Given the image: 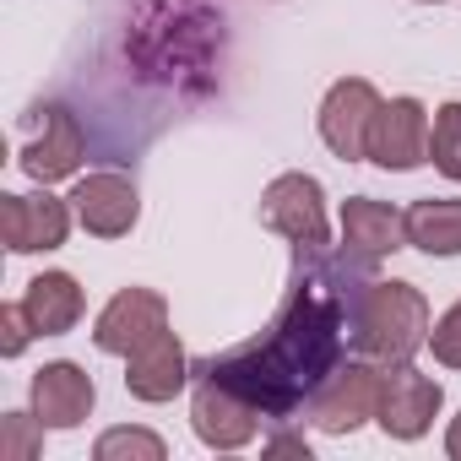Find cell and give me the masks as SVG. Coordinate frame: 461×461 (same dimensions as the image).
<instances>
[{"mask_svg": "<svg viewBox=\"0 0 461 461\" xmlns=\"http://www.w3.org/2000/svg\"><path fill=\"white\" fill-rule=\"evenodd\" d=\"M380 380H385V364L375 358H342L321 391L310 396V423L321 434H358L375 412H380Z\"/></svg>", "mask_w": 461, "mask_h": 461, "instance_id": "obj_4", "label": "cell"}, {"mask_svg": "<svg viewBox=\"0 0 461 461\" xmlns=\"http://www.w3.org/2000/svg\"><path fill=\"white\" fill-rule=\"evenodd\" d=\"M33 456H44L39 412H6L0 418V461H33Z\"/></svg>", "mask_w": 461, "mask_h": 461, "instance_id": "obj_20", "label": "cell"}, {"mask_svg": "<svg viewBox=\"0 0 461 461\" xmlns=\"http://www.w3.org/2000/svg\"><path fill=\"white\" fill-rule=\"evenodd\" d=\"M445 456L450 461H461V412L450 418V429H445Z\"/></svg>", "mask_w": 461, "mask_h": 461, "instance_id": "obj_24", "label": "cell"}, {"mask_svg": "<svg viewBox=\"0 0 461 461\" xmlns=\"http://www.w3.org/2000/svg\"><path fill=\"white\" fill-rule=\"evenodd\" d=\"M429 163L461 185V104H439L434 109V131H429Z\"/></svg>", "mask_w": 461, "mask_h": 461, "instance_id": "obj_18", "label": "cell"}, {"mask_svg": "<svg viewBox=\"0 0 461 461\" xmlns=\"http://www.w3.org/2000/svg\"><path fill=\"white\" fill-rule=\"evenodd\" d=\"M407 245L434 256V261H456L461 256V195H429L407 206Z\"/></svg>", "mask_w": 461, "mask_h": 461, "instance_id": "obj_17", "label": "cell"}, {"mask_svg": "<svg viewBox=\"0 0 461 461\" xmlns=\"http://www.w3.org/2000/svg\"><path fill=\"white\" fill-rule=\"evenodd\" d=\"M261 423H267V412H261L250 396H240L234 385H222V380H212V375L195 369L190 429H195V439H201L206 450H245V445L261 434Z\"/></svg>", "mask_w": 461, "mask_h": 461, "instance_id": "obj_5", "label": "cell"}, {"mask_svg": "<svg viewBox=\"0 0 461 461\" xmlns=\"http://www.w3.org/2000/svg\"><path fill=\"white\" fill-rule=\"evenodd\" d=\"M39 337V326L28 321L23 299L17 304H0V358H23V348Z\"/></svg>", "mask_w": 461, "mask_h": 461, "instance_id": "obj_22", "label": "cell"}, {"mask_svg": "<svg viewBox=\"0 0 461 461\" xmlns=\"http://www.w3.org/2000/svg\"><path fill=\"white\" fill-rule=\"evenodd\" d=\"M267 456H299V461H310V445L294 439V434H272L267 439Z\"/></svg>", "mask_w": 461, "mask_h": 461, "instance_id": "obj_23", "label": "cell"}, {"mask_svg": "<svg viewBox=\"0 0 461 461\" xmlns=\"http://www.w3.org/2000/svg\"><path fill=\"white\" fill-rule=\"evenodd\" d=\"M163 326H168V299L158 288H120L93 321V348L109 358H125Z\"/></svg>", "mask_w": 461, "mask_h": 461, "instance_id": "obj_11", "label": "cell"}, {"mask_svg": "<svg viewBox=\"0 0 461 461\" xmlns=\"http://www.w3.org/2000/svg\"><path fill=\"white\" fill-rule=\"evenodd\" d=\"M429 131L434 114L418 98H385L369 125V163L385 174H412L418 163H429Z\"/></svg>", "mask_w": 461, "mask_h": 461, "instance_id": "obj_8", "label": "cell"}, {"mask_svg": "<svg viewBox=\"0 0 461 461\" xmlns=\"http://www.w3.org/2000/svg\"><path fill=\"white\" fill-rule=\"evenodd\" d=\"M71 201L60 195H0V240H6L12 256H44L60 250L71 234Z\"/></svg>", "mask_w": 461, "mask_h": 461, "instance_id": "obj_10", "label": "cell"}, {"mask_svg": "<svg viewBox=\"0 0 461 461\" xmlns=\"http://www.w3.org/2000/svg\"><path fill=\"white\" fill-rule=\"evenodd\" d=\"M429 353H434V364H445V369H461V299L429 326Z\"/></svg>", "mask_w": 461, "mask_h": 461, "instance_id": "obj_21", "label": "cell"}, {"mask_svg": "<svg viewBox=\"0 0 461 461\" xmlns=\"http://www.w3.org/2000/svg\"><path fill=\"white\" fill-rule=\"evenodd\" d=\"M429 299L412 288V283H396V277H369L358 294H353V310H348V342L358 358H375V364H412L418 348H429Z\"/></svg>", "mask_w": 461, "mask_h": 461, "instance_id": "obj_2", "label": "cell"}, {"mask_svg": "<svg viewBox=\"0 0 461 461\" xmlns=\"http://www.w3.org/2000/svg\"><path fill=\"white\" fill-rule=\"evenodd\" d=\"M23 310H28V321L39 326V337H66V331L82 321L87 294L77 288L71 272H39V277L28 283V294H23Z\"/></svg>", "mask_w": 461, "mask_h": 461, "instance_id": "obj_16", "label": "cell"}, {"mask_svg": "<svg viewBox=\"0 0 461 461\" xmlns=\"http://www.w3.org/2000/svg\"><path fill=\"white\" fill-rule=\"evenodd\" d=\"M190 353H185V342L163 326V331H152L136 353H125V391L136 396V402H174L185 385H190Z\"/></svg>", "mask_w": 461, "mask_h": 461, "instance_id": "obj_14", "label": "cell"}, {"mask_svg": "<svg viewBox=\"0 0 461 461\" xmlns=\"http://www.w3.org/2000/svg\"><path fill=\"white\" fill-rule=\"evenodd\" d=\"M66 201H71L77 222L87 228L93 240H125L131 228L141 222V190H136L125 174H114V168L82 174L77 190H71Z\"/></svg>", "mask_w": 461, "mask_h": 461, "instance_id": "obj_9", "label": "cell"}, {"mask_svg": "<svg viewBox=\"0 0 461 461\" xmlns=\"http://www.w3.org/2000/svg\"><path fill=\"white\" fill-rule=\"evenodd\" d=\"M342 245L364 261H385L396 250H407V212H396L391 201L375 195H348L342 201Z\"/></svg>", "mask_w": 461, "mask_h": 461, "instance_id": "obj_15", "label": "cell"}, {"mask_svg": "<svg viewBox=\"0 0 461 461\" xmlns=\"http://www.w3.org/2000/svg\"><path fill=\"white\" fill-rule=\"evenodd\" d=\"M369 267L375 261L353 256L348 245H342V256H331V250L299 256L288 299L272 315V326L234 353L206 358L201 375L250 396L267 412V423H288L299 407H310L321 380L353 348L348 342V310H353V294L369 283Z\"/></svg>", "mask_w": 461, "mask_h": 461, "instance_id": "obj_1", "label": "cell"}, {"mask_svg": "<svg viewBox=\"0 0 461 461\" xmlns=\"http://www.w3.org/2000/svg\"><path fill=\"white\" fill-rule=\"evenodd\" d=\"M439 407H445V391H439L434 375H423L412 364H391L385 380H380V412H375V423H380L385 439L412 445V439H423L434 429Z\"/></svg>", "mask_w": 461, "mask_h": 461, "instance_id": "obj_6", "label": "cell"}, {"mask_svg": "<svg viewBox=\"0 0 461 461\" xmlns=\"http://www.w3.org/2000/svg\"><path fill=\"white\" fill-rule=\"evenodd\" d=\"M380 104H385V98H380L375 82H364V77H342V82L326 87L315 125H321V141L331 147V158H342V163L369 158V125H375Z\"/></svg>", "mask_w": 461, "mask_h": 461, "instance_id": "obj_7", "label": "cell"}, {"mask_svg": "<svg viewBox=\"0 0 461 461\" xmlns=\"http://www.w3.org/2000/svg\"><path fill=\"white\" fill-rule=\"evenodd\" d=\"M93 456H98V461H163L168 445H163L152 429H109V434H98Z\"/></svg>", "mask_w": 461, "mask_h": 461, "instance_id": "obj_19", "label": "cell"}, {"mask_svg": "<svg viewBox=\"0 0 461 461\" xmlns=\"http://www.w3.org/2000/svg\"><path fill=\"white\" fill-rule=\"evenodd\" d=\"M261 222L272 234H283L294 245V256H315L331 250V222H326V190L315 174H277L261 190Z\"/></svg>", "mask_w": 461, "mask_h": 461, "instance_id": "obj_3", "label": "cell"}, {"mask_svg": "<svg viewBox=\"0 0 461 461\" xmlns=\"http://www.w3.org/2000/svg\"><path fill=\"white\" fill-rule=\"evenodd\" d=\"M28 402H33V412H39L44 429H82L93 418V407H98V385H93V375L82 364L55 358V364H44L33 375Z\"/></svg>", "mask_w": 461, "mask_h": 461, "instance_id": "obj_12", "label": "cell"}, {"mask_svg": "<svg viewBox=\"0 0 461 461\" xmlns=\"http://www.w3.org/2000/svg\"><path fill=\"white\" fill-rule=\"evenodd\" d=\"M39 120H44V131H39L33 141H23V152H17V158H23V174L39 179V185L71 179V174L82 168V158H87V136H82L77 114H71L66 104H44Z\"/></svg>", "mask_w": 461, "mask_h": 461, "instance_id": "obj_13", "label": "cell"}, {"mask_svg": "<svg viewBox=\"0 0 461 461\" xmlns=\"http://www.w3.org/2000/svg\"><path fill=\"white\" fill-rule=\"evenodd\" d=\"M423 6H439V0H423Z\"/></svg>", "mask_w": 461, "mask_h": 461, "instance_id": "obj_25", "label": "cell"}]
</instances>
